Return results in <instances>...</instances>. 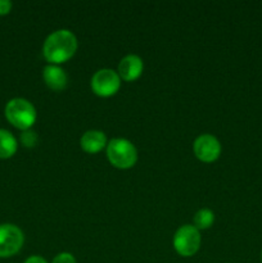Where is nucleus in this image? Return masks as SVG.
<instances>
[{
  "label": "nucleus",
  "instance_id": "dca6fc26",
  "mask_svg": "<svg viewBox=\"0 0 262 263\" xmlns=\"http://www.w3.org/2000/svg\"><path fill=\"white\" fill-rule=\"evenodd\" d=\"M23 263H48L46 259L41 256H31L28 257Z\"/></svg>",
  "mask_w": 262,
  "mask_h": 263
},
{
  "label": "nucleus",
  "instance_id": "423d86ee",
  "mask_svg": "<svg viewBox=\"0 0 262 263\" xmlns=\"http://www.w3.org/2000/svg\"><path fill=\"white\" fill-rule=\"evenodd\" d=\"M91 89L99 97H110L118 91L121 86V77L117 71L110 68L98 69L91 77Z\"/></svg>",
  "mask_w": 262,
  "mask_h": 263
},
{
  "label": "nucleus",
  "instance_id": "7ed1b4c3",
  "mask_svg": "<svg viewBox=\"0 0 262 263\" xmlns=\"http://www.w3.org/2000/svg\"><path fill=\"white\" fill-rule=\"evenodd\" d=\"M107 158L117 168L126 170L138 161V151L130 140L123 138L110 139L107 144Z\"/></svg>",
  "mask_w": 262,
  "mask_h": 263
},
{
  "label": "nucleus",
  "instance_id": "ddd939ff",
  "mask_svg": "<svg viewBox=\"0 0 262 263\" xmlns=\"http://www.w3.org/2000/svg\"><path fill=\"white\" fill-rule=\"evenodd\" d=\"M20 140L21 143H22V145L26 146V148H33V146L36 145V143H38V134H36L32 128L25 130L21 134Z\"/></svg>",
  "mask_w": 262,
  "mask_h": 263
},
{
  "label": "nucleus",
  "instance_id": "f3484780",
  "mask_svg": "<svg viewBox=\"0 0 262 263\" xmlns=\"http://www.w3.org/2000/svg\"><path fill=\"white\" fill-rule=\"evenodd\" d=\"M261 262H262V251H261Z\"/></svg>",
  "mask_w": 262,
  "mask_h": 263
},
{
  "label": "nucleus",
  "instance_id": "6e6552de",
  "mask_svg": "<svg viewBox=\"0 0 262 263\" xmlns=\"http://www.w3.org/2000/svg\"><path fill=\"white\" fill-rule=\"evenodd\" d=\"M143 59L138 54H127L118 63L117 73L125 81H134L143 73Z\"/></svg>",
  "mask_w": 262,
  "mask_h": 263
},
{
  "label": "nucleus",
  "instance_id": "2eb2a0df",
  "mask_svg": "<svg viewBox=\"0 0 262 263\" xmlns=\"http://www.w3.org/2000/svg\"><path fill=\"white\" fill-rule=\"evenodd\" d=\"M12 2L9 0H0V15H5L12 10Z\"/></svg>",
  "mask_w": 262,
  "mask_h": 263
},
{
  "label": "nucleus",
  "instance_id": "4468645a",
  "mask_svg": "<svg viewBox=\"0 0 262 263\" xmlns=\"http://www.w3.org/2000/svg\"><path fill=\"white\" fill-rule=\"evenodd\" d=\"M51 263H77V262H76V258L73 257V254L68 253V252H63V253L57 254Z\"/></svg>",
  "mask_w": 262,
  "mask_h": 263
},
{
  "label": "nucleus",
  "instance_id": "9d476101",
  "mask_svg": "<svg viewBox=\"0 0 262 263\" xmlns=\"http://www.w3.org/2000/svg\"><path fill=\"white\" fill-rule=\"evenodd\" d=\"M108 144L107 136L100 130H87L80 139V145L86 153L94 154L102 151Z\"/></svg>",
  "mask_w": 262,
  "mask_h": 263
},
{
  "label": "nucleus",
  "instance_id": "f8f14e48",
  "mask_svg": "<svg viewBox=\"0 0 262 263\" xmlns=\"http://www.w3.org/2000/svg\"><path fill=\"white\" fill-rule=\"evenodd\" d=\"M215 222V213L210 208H202L194 216V226L198 230H205Z\"/></svg>",
  "mask_w": 262,
  "mask_h": 263
},
{
  "label": "nucleus",
  "instance_id": "9b49d317",
  "mask_svg": "<svg viewBox=\"0 0 262 263\" xmlns=\"http://www.w3.org/2000/svg\"><path fill=\"white\" fill-rule=\"evenodd\" d=\"M18 141L9 130L0 128V159H8L15 154Z\"/></svg>",
  "mask_w": 262,
  "mask_h": 263
},
{
  "label": "nucleus",
  "instance_id": "20e7f679",
  "mask_svg": "<svg viewBox=\"0 0 262 263\" xmlns=\"http://www.w3.org/2000/svg\"><path fill=\"white\" fill-rule=\"evenodd\" d=\"M202 238L194 225H184L174 235V248L182 257H192L199 251Z\"/></svg>",
  "mask_w": 262,
  "mask_h": 263
},
{
  "label": "nucleus",
  "instance_id": "0eeeda50",
  "mask_svg": "<svg viewBox=\"0 0 262 263\" xmlns=\"http://www.w3.org/2000/svg\"><path fill=\"white\" fill-rule=\"evenodd\" d=\"M195 157L202 162H215L221 154V144L216 136L211 134H202L193 144Z\"/></svg>",
  "mask_w": 262,
  "mask_h": 263
},
{
  "label": "nucleus",
  "instance_id": "f03ea898",
  "mask_svg": "<svg viewBox=\"0 0 262 263\" xmlns=\"http://www.w3.org/2000/svg\"><path fill=\"white\" fill-rule=\"evenodd\" d=\"M5 118L10 125L21 131L30 130L36 122L38 113L30 100L25 98H13L5 104L4 108Z\"/></svg>",
  "mask_w": 262,
  "mask_h": 263
},
{
  "label": "nucleus",
  "instance_id": "f257e3e1",
  "mask_svg": "<svg viewBox=\"0 0 262 263\" xmlns=\"http://www.w3.org/2000/svg\"><path fill=\"white\" fill-rule=\"evenodd\" d=\"M77 37L72 31L61 28L49 33L43 45V54L51 64H61L73 57L77 50Z\"/></svg>",
  "mask_w": 262,
  "mask_h": 263
},
{
  "label": "nucleus",
  "instance_id": "39448f33",
  "mask_svg": "<svg viewBox=\"0 0 262 263\" xmlns=\"http://www.w3.org/2000/svg\"><path fill=\"white\" fill-rule=\"evenodd\" d=\"M25 243L23 231L14 223L0 225V258L15 256Z\"/></svg>",
  "mask_w": 262,
  "mask_h": 263
},
{
  "label": "nucleus",
  "instance_id": "1a4fd4ad",
  "mask_svg": "<svg viewBox=\"0 0 262 263\" xmlns=\"http://www.w3.org/2000/svg\"><path fill=\"white\" fill-rule=\"evenodd\" d=\"M43 77L46 86L50 87L51 90H57V91L63 90L68 82L66 71L59 64L49 63L48 66H45L43 71Z\"/></svg>",
  "mask_w": 262,
  "mask_h": 263
}]
</instances>
